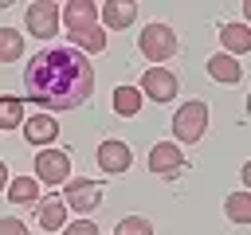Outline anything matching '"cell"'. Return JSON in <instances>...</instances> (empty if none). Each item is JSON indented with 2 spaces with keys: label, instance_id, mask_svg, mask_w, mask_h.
Segmentation results:
<instances>
[{
  "label": "cell",
  "instance_id": "8fae6325",
  "mask_svg": "<svg viewBox=\"0 0 251 235\" xmlns=\"http://www.w3.org/2000/svg\"><path fill=\"white\" fill-rule=\"evenodd\" d=\"M129 164H133V149H129L126 141H114V137H110V141L98 145V168H102V172L114 176V172H126Z\"/></svg>",
  "mask_w": 251,
  "mask_h": 235
},
{
  "label": "cell",
  "instance_id": "3957f363",
  "mask_svg": "<svg viewBox=\"0 0 251 235\" xmlns=\"http://www.w3.org/2000/svg\"><path fill=\"white\" fill-rule=\"evenodd\" d=\"M137 47H141V55H145L153 67H161L165 59H173V55H176V35H173V27H169V24H145V27H141Z\"/></svg>",
  "mask_w": 251,
  "mask_h": 235
},
{
  "label": "cell",
  "instance_id": "5b68a950",
  "mask_svg": "<svg viewBox=\"0 0 251 235\" xmlns=\"http://www.w3.org/2000/svg\"><path fill=\"white\" fill-rule=\"evenodd\" d=\"M59 200L67 208H75V212H94L102 204V184H94V180H67Z\"/></svg>",
  "mask_w": 251,
  "mask_h": 235
},
{
  "label": "cell",
  "instance_id": "6da1fadb",
  "mask_svg": "<svg viewBox=\"0 0 251 235\" xmlns=\"http://www.w3.org/2000/svg\"><path fill=\"white\" fill-rule=\"evenodd\" d=\"M24 90L47 110H75L94 94V67L75 47H47L31 55L24 70Z\"/></svg>",
  "mask_w": 251,
  "mask_h": 235
},
{
  "label": "cell",
  "instance_id": "52a82bcc",
  "mask_svg": "<svg viewBox=\"0 0 251 235\" xmlns=\"http://www.w3.org/2000/svg\"><path fill=\"white\" fill-rule=\"evenodd\" d=\"M59 20L67 24V31L98 27V4H90V0H67V4H59Z\"/></svg>",
  "mask_w": 251,
  "mask_h": 235
},
{
  "label": "cell",
  "instance_id": "603a6c76",
  "mask_svg": "<svg viewBox=\"0 0 251 235\" xmlns=\"http://www.w3.org/2000/svg\"><path fill=\"white\" fill-rule=\"evenodd\" d=\"M0 235H31V231H27V223H24V219L4 215V219H0Z\"/></svg>",
  "mask_w": 251,
  "mask_h": 235
},
{
  "label": "cell",
  "instance_id": "30bf717a",
  "mask_svg": "<svg viewBox=\"0 0 251 235\" xmlns=\"http://www.w3.org/2000/svg\"><path fill=\"white\" fill-rule=\"evenodd\" d=\"M98 27L106 31V27H114V31H126L133 20H137V4H129V0H106V4H98Z\"/></svg>",
  "mask_w": 251,
  "mask_h": 235
},
{
  "label": "cell",
  "instance_id": "7402d4cb",
  "mask_svg": "<svg viewBox=\"0 0 251 235\" xmlns=\"http://www.w3.org/2000/svg\"><path fill=\"white\" fill-rule=\"evenodd\" d=\"M114 231H118V235H153V223H149L145 215H126V219H118Z\"/></svg>",
  "mask_w": 251,
  "mask_h": 235
},
{
  "label": "cell",
  "instance_id": "d6986e66",
  "mask_svg": "<svg viewBox=\"0 0 251 235\" xmlns=\"http://www.w3.org/2000/svg\"><path fill=\"white\" fill-rule=\"evenodd\" d=\"M24 55V39L16 27H0V63H16Z\"/></svg>",
  "mask_w": 251,
  "mask_h": 235
},
{
  "label": "cell",
  "instance_id": "ffe728a7",
  "mask_svg": "<svg viewBox=\"0 0 251 235\" xmlns=\"http://www.w3.org/2000/svg\"><path fill=\"white\" fill-rule=\"evenodd\" d=\"M71 39H75V43H78L82 51H94V55H98V51H106V31H102V27H86V31H71ZM78 47H75V51H78Z\"/></svg>",
  "mask_w": 251,
  "mask_h": 235
},
{
  "label": "cell",
  "instance_id": "9a60e30c",
  "mask_svg": "<svg viewBox=\"0 0 251 235\" xmlns=\"http://www.w3.org/2000/svg\"><path fill=\"white\" fill-rule=\"evenodd\" d=\"M39 227L43 231H63L67 227V204L59 196H51V200L39 204Z\"/></svg>",
  "mask_w": 251,
  "mask_h": 235
},
{
  "label": "cell",
  "instance_id": "2e32d148",
  "mask_svg": "<svg viewBox=\"0 0 251 235\" xmlns=\"http://www.w3.org/2000/svg\"><path fill=\"white\" fill-rule=\"evenodd\" d=\"M8 200L12 204H35L39 200V180L35 176H16V180H8Z\"/></svg>",
  "mask_w": 251,
  "mask_h": 235
},
{
  "label": "cell",
  "instance_id": "d4e9b609",
  "mask_svg": "<svg viewBox=\"0 0 251 235\" xmlns=\"http://www.w3.org/2000/svg\"><path fill=\"white\" fill-rule=\"evenodd\" d=\"M4 188H8V164L0 161V192H4Z\"/></svg>",
  "mask_w": 251,
  "mask_h": 235
},
{
  "label": "cell",
  "instance_id": "ba28073f",
  "mask_svg": "<svg viewBox=\"0 0 251 235\" xmlns=\"http://www.w3.org/2000/svg\"><path fill=\"white\" fill-rule=\"evenodd\" d=\"M27 31L35 39H55V31H59V4H51V0L31 4L27 8Z\"/></svg>",
  "mask_w": 251,
  "mask_h": 235
},
{
  "label": "cell",
  "instance_id": "7c38bea8",
  "mask_svg": "<svg viewBox=\"0 0 251 235\" xmlns=\"http://www.w3.org/2000/svg\"><path fill=\"white\" fill-rule=\"evenodd\" d=\"M55 133H59V125H55V118L51 114H35V118H24V141L27 145H51L55 141Z\"/></svg>",
  "mask_w": 251,
  "mask_h": 235
},
{
  "label": "cell",
  "instance_id": "7a4b0ae2",
  "mask_svg": "<svg viewBox=\"0 0 251 235\" xmlns=\"http://www.w3.org/2000/svg\"><path fill=\"white\" fill-rule=\"evenodd\" d=\"M208 129V106L204 102H184L176 114H173V133H176V145H196Z\"/></svg>",
  "mask_w": 251,
  "mask_h": 235
},
{
  "label": "cell",
  "instance_id": "277c9868",
  "mask_svg": "<svg viewBox=\"0 0 251 235\" xmlns=\"http://www.w3.org/2000/svg\"><path fill=\"white\" fill-rule=\"evenodd\" d=\"M35 180L39 184H67L71 180V153L67 149H43L35 157Z\"/></svg>",
  "mask_w": 251,
  "mask_h": 235
},
{
  "label": "cell",
  "instance_id": "8992f818",
  "mask_svg": "<svg viewBox=\"0 0 251 235\" xmlns=\"http://www.w3.org/2000/svg\"><path fill=\"white\" fill-rule=\"evenodd\" d=\"M145 98H153V102H173L176 98V90H180V82H176V74L173 70H161V67H153V70H145L141 74V86H137Z\"/></svg>",
  "mask_w": 251,
  "mask_h": 235
},
{
  "label": "cell",
  "instance_id": "e0dca14e",
  "mask_svg": "<svg viewBox=\"0 0 251 235\" xmlns=\"http://www.w3.org/2000/svg\"><path fill=\"white\" fill-rule=\"evenodd\" d=\"M224 215H227L231 223H251V192H247V188L231 192L227 204H224Z\"/></svg>",
  "mask_w": 251,
  "mask_h": 235
},
{
  "label": "cell",
  "instance_id": "9c48e42d",
  "mask_svg": "<svg viewBox=\"0 0 251 235\" xmlns=\"http://www.w3.org/2000/svg\"><path fill=\"white\" fill-rule=\"evenodd\" d=\"M180 164H184L180 145L161 141V145H153V149H149V172H153V176H176V172H180Z\"/></svg>",
  "mask_w": 251,
  "mask_h": 235
},
{
  "label": "cell",
  "instance_id": "4fadbf2b",
  "mask_svg": "<svg viewBox=\"0 0 251 235\" xmlns=\"http://www.w3.org/2000/svg\"><path fill=\"white\" fill-rule=\"evenodd\" d=\"M220 43H224V51L243 55V51H251V27L247 24H220Z\"/></svg>",
  "mask_w": 251,
  "mask_h": 235
},
{
  "label": "cell",
  "instance_id": "cb8c5ba5",
  "mask_svg": "<svg viewBox=\"0 0 251 235\" xmlns=\"http://www.w3.org/2000/svg\"><path fill=\"white\" fill-rule=\"evenodd\" d=\"M63 235H98V227H94L90 219H75V223L63 227Z\"/></svg>",
  "mask_w": 251,
  "mask_h": 235
},
{
  "label": "cell",
  "instance_id": "ac0fdd59",
  "mask_svg": "<svg viewBox=\"0 0 251 235\" xmlns=\"http://www.w3.org/2000/svg\"><path fill=\"white\" fill-rule=\"evenodd\" d=\"M114 110L122 118H137L141 114V90L137 86H118L114 90Z\"/></svg>",
  "mask_w": 251,
  "mask_h": 235
},
{
  "label": "cell",
  "instance_id": "44dd1931",
  "mask_svg": "<svg viewBox=\"0 0 251 235\" xmlns=\"http://www.w3.org/2000/svg\"><path fill=\"white\" fill-rule=\"evenodd\" d=\"M16 125H24V102L0 98V129H16Z\"/></svg>",
  "mask_w": 251,
  "mask_h": 235
},
{
  "label": "cell",
  "instance_id": "5bb4252c",
  "mask_svg": "<svg viewBox=\"0 0 251 235\" xmlns=\"http://www.w3.org/2000/svg\"><path fill=\"white\" fill-rule=\"evenodd\" d=\"M208 74H212L216 82H227V86H235V82L243 78V67H239L231 55H212V59H208Z\"/></svg>",
  "mask_w": 251,
  "mask_h": 235
}]
</instances>
